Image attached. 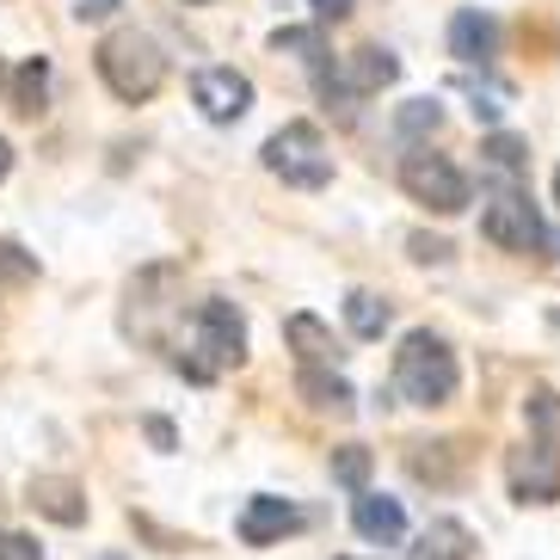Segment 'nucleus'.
<instances>
[{
  "instance_id": "1",
  "label": "nucleus",
  "mask_w": 560,
  "mask_h": 560,
  "mask_svg": "<svg viewBox=\"0 0 560 560\" xmlns=\"http://www.w3.org/2000/svg\"><path fill=\"white\" fill-rule=\"evenodd\" d=\"M456 388H462V363L450 351V339L431 327H412L395 351V395L407 407H450Z\"/></svg>"
},
{
  "instance_id": "2",
  "label": "nucleus",
  "mask_w": 560,
  "mask_h": 560,
  "mask_svg": "<svg viewBox=\"0 0 560 560\" xmlns=\"http://www.w3.org/2000/svg\"><path fill=\"white\" fill-rule=\"evenodd\" d=\"M100 81L112 86L124 105H142V100H154L161 93V81H166V56H161V44H154L149 32H136V25H124V32H112L100 44Z\"/></svg>"
},
{
  "instance_id": "3",
  "label": "nucleus",
  "mask_w": 560,
  "mask_h": 560,
  "mask_svg": "<svg viewBox=\"0 0 560 560\" xmlns=\"http://www.w3.org/2000/svg\"><path fill=\"white\" fill-rule=\"evenodd\" d=\"M265 173H278L283 185H296V191H320V185H332V149L327 136L314 130V124H283V130L265 136L259 149Z\"/></svg>"
},
{
  "instance_id": "4",
  "label": "nucleus",
  "mask_w": 560,
  "mask_h": 560,
  "mask_svg": "<svg viewBox=\"0 0 560 560\" xmlns=\"http://www.w3.org/2000/svg\"><path fill=\"white\" fill-rule=\"evenodd\" d=\"M400 185H407L412 203H425V210H438V215L468 210V198H475L468 173H462L456 161H444V154H431V149H419V154L400 161Z\"/></svg>"
},
{
  "instance_id": "5",
  "label": "nucleus",
  "mask_w": 560,
  "mask_h": 560,
  "mask_svg": "<svg viewBox=\"0 0 560 560\" xmlns=\"http://www.w3.org/2000/svg\"><path fill=\"white\" fill-rule=\"evenodd\" d=\"M505 487L517 505H555L560 499V444L529 431L524 444L505 450Z\"/></svg>"
},
{
  "instance_id": "6",
  "label": "nucleus",
  "mask_w": 560,
  "mask_h": 560,
  "mask_svg": "<svg viewBox=\"0 0 560 560\" xmlns=\"http://www.w3.org/2000/svg\"><path fill=\"white\" fill-rule=\"evenodd\" d=\"M191 332H198L203 370H241L247 363V314L234 308L229 296H203L198 314H191Z\"/></svg>"
},
{
  "instance_id": "7",
  "label": "nucleus",
  "mask_w": 560,
  "mask_h": 560,
  "mask_svg": "<svg viewBox=\"0 0 560 560\" xmlns=\"http://www.w3.org/2000/svg\"><path fill=\"white\" fill-rule=\"evenodd\" d=\"M179 265H149V271H136L130 290H124V332L130 339H161L166 314H173V290H179Z\"/></svg>"
},
{
  "instance_id": "8",
  "label": "nucleus",
  "mask_w": 560,
  "mask_h": 560,
  "mask_svg": "<svg viewBox=\"0 0 560 560\" xmlns=\"http://www.w3.org/2000/svg\"><path fill=\"white\" fill-rule=\"evenodd\" d=\"M480 234H487L493 247H505V253L542 247V215H536V203H529L524 185H499L493 198H487V210H480Z\"/></svg>"
},
{
  "instance_id": "9",
  "label": "nucleus",
  "mask_w": 560,
  "mask_h": 560,
  "mask_svg": "<svg viewBox=\"0 0 560 560\" xmlns=\"http://www.w3.org/2000/svg\"><path fill=\"white\" fill-rule=\"evenodd\" d=\"M191 100L210 124H241L253 112V81L241 68H198V81H191Z\"/></svg>"
},
{
  "instance_id": "10",
  "label": "nucleus",
  "mask_w": 560,
  "mask_h": 560,
  "mask_svg": "<svg viewBox=\"0 0 560 560\" xmlns=\"http://www.w3.org/2000/svg\"><path fill=\"white\" fill-rule=\"evenodd\" d=\"M234 529H241L247 548H271V542H283V536L302 529V511L290 505V499H278V493H259V499H247V511H241Z\"/></svg>"
},
{
  "instance_id": "11",
  "label": "nucleus",
  "mask_w": 560,
  "mask_h": 560,
  "mask_svg": "<svg viewBox=\"0 0 560 560\" xmlns=\"http://www.w3.org/2000/svg\"><path fill=\"white\" fill-rule=\"evenodd\" d=\"M25 499H32L50 524H62V529L86 524V487H81V480H68V475H32Z\"/></svg>"
},
{
  "instance_id": "12",
  "label": "nucleus",
  "mask_w": 560,
  "mask_h": 560,
  "mask_svg": "<svg viewBox=\"0 0 560 560\" xmlns=\"http://www.w3.org/2000/svg\"><path fill=\"white\" fill-rule=\"evenodd\" d=\"M450 56L456 62H493L499 56V19L493 13H480V7H462L456 19H450Z\"/></svg>"
},
{
  "instance_id": "13",
  "label": "nucleus",
  "mask_w": 560,
  "mask_h": 560,
  "mask_svg": "<svg viewBox=\"0 0 560 560\" xmlns=\"http://www.w3.org/2000/svg\"><path fill=\"white\" fill-rule=\"evenodd\" d=\"M351 529H358L363 542L395 548L400 536H407V511H400V499H388V493H363V499H351Z\"/></svg>"
},
{
  "instance_id": "14",
  "label": "nucleus",
  "mask_w": 560,
  "mask_h": 560,
  "mask_svg": "<svg viewBox=\"0 0 560 560\" xmlns=\"http://www.w3.org/2000/svg\"><path fill=\"white\" fill-rule=\"evenodd\" d=\"M283 339H290V351L302 358V370H332V363L346 358L320 314H290V320H283Z\"/></svg>"
},
{
  "instance_id": "15",
  "label": "nucleus",
  "mask_w": 560,
  "mask_h": 560,
  "mask_svg": "<svg viewBox=\"0 0 560 560\" xmlns=\"http://www.w3.org/2000/svg\"><path fill=\"white\" fill-rule=\"evenodd\" d=\"M475 529L462 524V517H431L419 529V542H412V560H475Z\"/></svg>"
},
{
  "instance_id": "16",
  "label": "nucleus",
  "mask_w": 560,
  "mask_h": 560,
  "mask_svg": "<svg viewBox=\"0 0 560 560\" xmlns=\"http://www.w3.org/2000/svg\"><path fill=\"white\" fill-rule=\"evenodd\" d=\"M296 395L308 400L314 412H332V419H351V412H358V388H351L339 370H302Z\"/></svg>"
},
{
  "instance_id": "17",
  "label": "nucleus",
  "mask_w": 560,
  "mask_h": 560,
  "mask_svg": "<svg viewBox=\"0 0 560 560\" xmlns=\"http://www.w3.org/2000/svg\"><path fill=\"white\" fill-rule=\"evenodd\" d=\"M400 81V56L382 50V44H363L346 56V93H382V86Z\"/></svg>"
},
{
  "instance_id": "18",
  "label": "nucleus",
  "mask_w": 560,
  "mask_h": 560,
  "mask_svg": "<svg viewBox=\"0 0 560 560\" xmlns=\"http://www.w3.org/2000/svg\"><path fill=\"white\" fill-rule=\"evenodd\" d=\"M480 166H487L493 179L517 185L529 173V142L524 136H511V130H487V142H480Z\"/></svg>"
},
{
  "instance_id": "19",
  "label": "nucleus",
  "mask_w": 560,
  "mask_h": 560,
  "mask_svg": "<svg viewBox=\"0 0 560 560\" xmlns=\"http://www.w3.org/2000/svg\"><path fill=\"white\" fill-rule=\"evenodd\" d=\"M13 112L19 117H37L44 112V100H50V62L44 56H32V62H19V74H13Z\"/></svg>"
},
{
  "instance_id": "20",
  "label": "nucleus",
  "mask_w": 560,
  "mask_h": 560,
  "mask_svg": "<svg viewBox=\"0 0 560 560\" xmlns=\"http://www.w3.org/2000/svg\"><path fill=\"white\" fill-rule=\"evenodd\" d=\"M327 475L339 480L346 493H358V499H363V493H370V475H376V456H370L363 444H339V450L327 456Z\"/></svg>"
},
{
  "instance_id": "21",
  "label": "nucleus",
  "mask_w": 560,
  "mask_h": 560,
  "mask_svg": "<svg viewBox=\"0 0 560 560\" xmlns=\"http://www.w3.org/2000/svg\"><path fill=\"white\" fill-rule=\"evenodd\" d=\"M388 320H395V308H388L376 290H351V296H346V327L358 332V339H382Z\"/></svg>"
},
{
  "instance_id": "22",
  "label": "nucleus",
  "mask_w": 560,
  "mask_h": 560,
  "mask_svg": "<svg viewBox=\"0 0 560 560\" xmlns=\"http://www.w3.org/2000/svg\"><path fill=\"white\" fill-rule=\"evenodd\" d=\"M271 50L296 56V62H308V68H327V37L314 32V25H278V32H271Z\"/></svg>"
},
{
  "instance_id": "23",
  "label": "nucleus",
  "mask_w": 560,
  "mask_h": 560,
  "mask_svg": "<svg viewBox=\"0 0 560 560\" xmlns=\"http://www.w3.org/2000/svg\"><path fill=\"white\" fill-rule=\"evenodd\" d=\"M395 130L400 136H438V130H444V105H438V100H407V105H400V117H395Z\"/></svg>"
},
{
  "instance_id": "24",
  "label": "nucleus",
  "mask_w": 560,
  "mask_h": 560,
  "mask_svg": "<svg viewBox=\"0 0 560 560\" xmlns=\"http://www.w3.org/2000/svg\"><path fill=\"white\" fill-rule=\"evenodd\" d=\"M37 278V259L13 241H0V283H32Z\"/></svg>"
},
{
  "instance_id": "25",
  "label": "nucleus",
  "mask_w": 560,
  "mask_h": 560,
  "mask_svg": "<svg viewBox=\"0 0 560 560\" xmlns=\"http://www.w3.org/2000/svg\"><path fill=\"white\" fill-rule=\"evenodd\" d=\"M0 560H44V548L25 529H0Z\"/></svg>"
},
{
  "instance_id": "26",
  "label": "nucleus",
  "mask_w": 560,
  "mask_h": 560,
  "mask_svg": "<svg viewBox=\"0 0 560 560\" xmlns=\"http://www.w3.org/2000/svg\"><path fill=\"white\" fill-rule=\"evenodd\" d=\"M407 247H412V259H419V265H444L450 259V241H438V234H412Z\"/></svg>"
},
{
  "instance_id": "27",
  "label": "nucleus",
  "mask_w": 560,
  "mask_h": 560,
  "mask_svg": "<svg viewBox=\"0 0 560 560\" xmlns=\"http://www.w3.org/2000/svg\"><path fill=\"white\" fill-rule=\"evenodd\" d=\"M314 7V19H320V25H339V19H351V7H358V0H308Z\"/></svg>"
},
{
  "instance_id": "28",
  "label": "nucleus",
  "mask_w": 560,
  "mask_h": 560,
  "mask_svg": "<svg viewBox=\"0 0 560 560\" xmlns=\"http://www.w3.org/2000/svg\"><path fill=\"white\" fill-rule=\"evenodd\" d=\"M74 7V19H105V13H117L124 0H68Z\"/></svg>"
},
{
  "instance_id": "29",
  "label": "nucleus",
  "mask_w": 560,
  "mask_h": 560,
  "mask_svg": "<svg viewBox=\"0 0 560 560\" xmlns=\"http://www.w3.org/2000/svg\"><path fill=\"white\" fill-rule=\"evenodd\" d=\"M149 444L154 450H179V431L166 425V419H149Z\"/></svg>"
},
{
  "instance_id": "30",
  "label": "nucleus",
  "mask_w": 560,
  "mask_h": 560,
  "mask_svg": "<svg viewBox=\"0 0 560 560\" xmlns=\"http://www.w3.org/2000/svg\"><path fill=\"white\" fill-rule=\"evenodd\" d=\"M475 124H499V100H493V93H475Z\"/></svg>"
},
{
  "instance_id": "31",
  "label": "nucleus",
  "mask_w": 560,
  "mask_h": 560,
  "mask_svg": "<svg viewBox=\"0 0 560 560\" xmlns=\"http://www.w3.org/2000/svg\"><path fill=\"white\" fill-rule=\"evenodd\" d=\"M7 173H13V142L0 136V179H7Z\"/></svg>"
},
{
  "instance_id": "32",
  "label": "nucleus",
  "mask_w": 560,
  "mask_h": 560,
  "mask_svg": "<svg viewBox=\"0 0 560 560\" xmlns=\"http://www.w3.org/2000/svg\"><path fill=\"white\" fill-rule=\"evenodd\" d=\"M555 203H560V166H555Z\"/></svg>"
},
{
  "instance_id": "33",
  "label": "nucleus",
  "mask_w": 560,
  "mask_h": 560,
  "mask_svg": "<svg viewBox=\"0 0 560 560\" xmlns=\"http://www.w3.org/2000/svg\"><path fill=\"white\" fill-rule=\"evenodd\" d=\"M100 560H124V555H100Z\"/></svg>"
},
{
  "instance_id": "34",
  "label": "nucleus",
  "mask_w": 560,
  "mask_h": 560,
  "mask_svg": "<svg viewBox=\"0 0 560 560\" xmlns=\"http://www.w3.org/2000/svg\"><path fill=\"white\" fill-rule=\"evenodd\" d=\"M0 86H13V81H7V74H0Z\"/></svg>"
}]
</instances>
